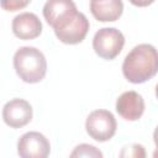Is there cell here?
I'll use <instances>...</instances> for the list:
<instances>
[{
  "mask_svg": "<svg viewBox=\"0 0 158 158\" xmlns=\"http://www.w3.org/2000/svg\"><path fill=\"white\" fill-rule=\"evenodd\" d=\"M123 77L132 84H142L158 73V51L154 46L141 43L131 49L122 63Z\"/></svg>",
  "mask_w": 158,
  "mask_h": 158,
  "instance_id": "6da1fadb",
  "label": "cell"
},
{
  "mask_svg": "<svg viewBox=\"0 0 158 158\" xmlns=\"http://www.w3.org/2000/svg\"><path fill=\"white\" fill-rule=\"evenodd\" d=\"M14 68L20 79L28 84L40 83L47 73V60L44 54L36 47L25 46L14 54Z\"/></svg>",
  "mask_w": 158,
  "mask_h": 158,
  "instance_id": "7a4b0ae2",
  "label": "cell"
},
{
  "mask_svg": "<svg viewBox=\"0 0 158 158\" xmlns=\"http://www.w3.org/2000/svg\"><path fill=\"white\" fill-rule=\"evenodd\" d=\"M125 46V36L115 27L100 28L93 38L94 52L102 59L111 60L116 58Z\"/></svg>",
  "mask_w": 158,
  "mask_h": 158,
  "instance_id": "3957f363",
  "label": "cell"
},
{
  "mask_svg": "<svg viewBox=\"0 0 158 158\" xmlns=\"http://www.w3.org/2000/svg\"><path fill=\"white\" fill-rule=\"evenodd\" d=\"M117 123L112 112L107 110H94L91 111L85 121L86 133L98 142H106L116 133Z\"/></svg>",
  "mask_w": 158,
  "mask_h": 158,
  "instance_id": "277c9868",
  "label": "cell"
},
{
  "mask_svg": "<svg viewBox=\"0 0 158 158\" xmlns=\"http://www.w3.org/2000/svg\"><path fill=\"white\" fill-rule=\"evenodd\" d=\"M89 20L83 12H77L73 17L67 20L60 26L56 27L54 35L56 37L65 44H78L83 42L89 31Z\"/></svg>",
  "mask_w": 158,
  "mask_h": 158,
  "instance_id": "5b68a950",
  "label": "cell"
},
{
  "mask_svg": "<svg viewBox=\"0 0 158 158\" xmlns=\"http://www.w3.org/2000/svg\"><path fill=\"white\" fill-rule=\"evenodd\" d=\"M49 153V141L40 132H26L17 141V154L22 158H46Z\"/></svg>",
  "mask_w": 158,
  "mask_h": 158,
  "instance_id": "8992f818",
  "label": "cell"
},
{
  "mask_svg": "<svg viewBox=\"0 0 158 158\" xmlns=\"http://www.w3.org/2000/svg\"><path fill=\"white\" fill-rule=\"evenodd\" d=\"M33 116L32 106L23 99H12L2 107V120L11 128H21L31 122Z\"/></svg>",
  "mask_w": 158,
  "mask_h": 158,
  "instance_id": "52a82bcc",
  "label": "cell"
},
{
  "mask_svg": "<svg viewBox=\"0 0 158 158\" xmlns=\"http://www.w3.org/2000/svg\"><path fill=\"white\" fill-rule=\"evenodd\" d=\"M78 12L73 0H48L43 6V17L54 30Z\"/></svg>",
  "mask_w": 158,
  "mask_h": 158,
  "instance_id": "ba28073f",
  "label": "cell"
},
{
  "mask_svg": "<svg viewBox=\"0 0 158 158\" xmlns=\"http://www.w3.org/2000/svg\"><path fill=\"white\" fill-rule=\"evenodd\" d=\"M144 100L137 91L122 93L116 100V111L126 121H137L144 112Z\"/></svg>",
  "mask_w": 158,
  "mask_h": 158,
  "instance_id": "9c48e42d",
  "label": "cell"
},
{
  "mask_svg": "<svg viewBox=\"0 0 158 158\" xmlns=\"http://www.w3.org/2000/svg\"><path fill=\"white\" fill-rule=\"evenodd\" d=\"M11 27L14 35L23 41L35 40L42 33V22L38 16L32 12H22L15 16Z\"/></svg>",
  "mask_w": 158,
  "mask_h": 158,
  "instance_id": "30bf717a",
  "label": "cell"
},
{
  "mask_svg": "<svg viewBox=\"0 0 158 158\" xmlns=\"http://www.w3.org/2000/svg\"><path fill=\"white\" fill-rule=\"evenodd\" d=\"M90 12L100 22H114L123 12L122 0H90Z\"/></svg>",
  "mask_w": 158,
  "mask_h": 158,
  "instance_id": "8fae6325",
  "label": "cell"
},
{
  "mask_svg": "<svg viewBox=\"0 0 158 158\" xmlns=\"http://www.w3.org/2000/svg\"><path fill=\"white\" fill-rule=\"evenodd\" d=\"M70 157H96V158H101L102 153L96 147H94L91 144L81 143V144H79L74 148V151L70 153Z\"/></svg>",
  "mask_w": 158,
  "mask_h": 158,
  "instance_id": "7c38bea8",
  "label": "cell"
},
{
  "mask_svg": "<svg viewBox=\"0 0 158 158\" xmlns=\"http://www.w3.org/2000/svg\"><path fill=\"white\" fill-rule=\"evenodd\" d=\"M32 0H1V7L5 11H19L30 5Z\"/></svg>",
  "mask_w": 158,
  "mask_h": 158,
  "instance_id": "4fadbf2b",
  "label": "cell"
},
{
  "mask_svg": "<svg viewBox=\"0 0 158 158\" xmlns=\"http://www.w3.org/2000/svg\"><path fill=\"white\" fill-rule=\"evenodd\" d=\"M123 149L127 151V153L126 152L120 153L121 157H146L144 148L141 144H132L130 148L128 147H125Z\"/></svg>",
  "mask_w": 158,
  "mask_h": 158,
  "instance_id": "5bb4252c",
  "label": "cell"
},
{
  "mask_svg": "<svg viewBox=\"0 0 158 158\" xmlns=\"http://www.w3.org/2000/svg\"><path fill=\"white\" fill-rule=\"evenodd\" d=\"M128 1L137 7H146V6H149L151 4H153L156 0H128Z\"/></svg>",
  "mask_w": 158,
  "mask_h": 158,
  "instance_id": "9a60e30c",
  "label": "cell"
},
{
  "mask_svg": "<svg viewBox=\"0 0 158 158\" xmlns=\"http://www.w3.org/2000/svg\"><path fill=\"white\" fill-rule=\"evenodd\" d=\"M153 141H154V144H156V147H157V151L153 153V157L157 158V157H158V126L156 127V130H154V132H153Z\"/></svg>",
  "mask_w": 158,
  "mask_h": 158,
  "instance_id": "2e32d148",
  "label": "cell"
},
{
  "mask_svg": "<svg viewBox=\"0 0 158 158\" xmlns=\"http://www.w3.org/2000/svg\"><path fill=\"white\" fill-rule=\"evenodd\" d=\"M156 98L158 99V83H157V85H156Z\"/></svg>",
  "mask_w": 158,
  "mask_h": 158,
  "instance_id": "e0dca14e",
  "label": "cell"
}]
</instances>
